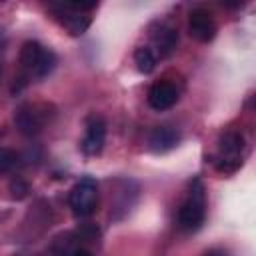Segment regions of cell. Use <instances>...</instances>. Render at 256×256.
Returning a JSON list of instances; mask_svg holds the SVG:
<instances>
[{
	"mask_svg": "<svg viewBox=\"0 0 256 256\" xmlns=\"http://www.w3.org/2000/svg\"><path fill=\"white\" fill-rule=\"evenodd\" d=\"M176 102H178V90L170 82H156L148 90V104L158 112L172 108Z\"/></svg>",
	"mask_w": 256,
	"mask_h": 256,
	"instance_id": "9",
	"label": "cell"
},
{
	"mask_svg": "<svg viewBox=\"0 0 256 256\" xmlns=\"http://www.w3.org/2000/svg\"><path fill=\"white\" fill-rule=\"evenodd\" d=\"M206 220V196H204V186L200 180H194L190 184L188 196L182 202L178 210V224L184 230H198Z\"/></svg>",
	"mask_w": 256,
	"mask_h": 256,
	"instance_id": "2",
	"label": "cell"
},
{
	"mask_svg": "<svg viewBox=\"0 0 256 256\" xmlns=\"http://www.w3.org/2000/svg\"><path fill=\"white\" fill-rule=\"evenodd\" d=\"M204 256H228L224 250H218V248H214V250H208Z\"/></svg>",
	"mask_w": 256,
	"mask_h": 256,
	"instance_id": "15",
	"label": "cell"
},
{
	"mask_svg": "<svg viewBox=\"0 0 256 256\" xmlns=\"http://www.w3.org/2000/svg\"><path fill=\"white\" fill-rule=\"evenodd\" d=\"M96 6V2H60L50 4V10L72 36H82L90 26V16H86L84 12L94 10Z\"/></svg>",
	"mask_w": 256,
	"mask_h": 256,
	"instance_id": "1",
	"label": "cell"
},
{
	"mask_svg": "<svg viewBox=\"0 0 256 256\" xmlns=\"http://www.w3.org/2000/svg\"><path fill=\"white\" fill-rule=\"evenodd\" d=\"M68 204H70V208L76 216H80V218L90 216L96 210V204H98V186H96V182L88 176L82 178L80 182H76L70 190Z\"/></svg>",
	"mask_w": 256,
	"mask_h": 256,
	"instance_id": "4",
	"label": "cell"
},
{
	"mask_svg": "<svg viewBox=\"0 0 256 256\" xmlns=\"http://www.w3.org/2000/svg\"><path fill=\"white\" fill-rule=\"evenodd\" d=\"M10 190H12V196L14 198H24L28 192H30V188H28V184L24 182V180H20V178H16V180H12V184H10Z\"/></svg>",
	"mask_w": 256,
	"mask_h": 256,
	"instance_id": "14",
	"label": "cell"
},
{
	"mask_svg": "<svg viewBox=\"0 0 256 256\" xmlns=\"http://www.w3.org/2000/svg\"><path fill=\"white\" fill-rule=\"evenodd\" d=\"M244 136L240 132H226L220 138V152L216 156V168L220 172H234L242 164Z\"/></svg>",
	"mask_w": 256,
	"mask_h": 256,
	"instance_id": "5",
	"label": "cell"
},
{
	"mask_svg": "<svg viewBox=\"0 0 256 256\" xmlns=\"http://www.w3.org/2000/svg\"><path fill=\"white\" fill-rule=\"evenodd\" d=\"M188 32L198 42H210L216 36V22L212 14L204 8H196L190 12L188 18Z\"/></svg>",
	"mask_w": 256,
	"mask_h": 256,
	"instance_id": "7",
	"label": "cell"
},
{
	"mask_svg": "<svg viewBox=\"0 0 256 256\" xmlns=\"http://www.w3.org/2000/svg\"><path fill=\"white\" fill-rule=\"evenodd\" d=\"M134 64H136L138 72L150 74V72H154V68H156V56H154V52H152L150 48L140 46V48L134 50Z\"/></svg>",
	"mask_w": 256,
	"mask_h": 256,
	"instance_id": "12",
	"label": "cell"
},
{
	"mask_svg": "<svg viewBox=\"0 0 256 256\" xmlns=\"http://www.w3.org/2000/svg\"><path fill=\"white\" fill-rule=\"evenodd\" d=\"M154 44L158 48V54L162 58L170 56L174 50H176V44H178V32L172 28V26H160L156 32H154Z\"/></svg>",
	"mask_w": 256,
	"mask_h": 256,
	"instance_id": "11",
	"label": "cell"
},
{
	"mask_svg": "<svg viewBox=\"0 0 256 256\" xmlns=\"http://www.w3.org/2000/svg\"><path fill=\"white\" fill-rule=\"evenodd\" d=\"M178 142H180V132L172 126H156L148 134V148L156 154L172 150Z\"/></svg>",
	"mask_w": 256,
	"mask_h": 256,
	"instance_id": "10",
	"label": "cell"
},
{
	"mask_svg": "<svg viewBox=\"0 0 256 256\" xmlns=\"http://www.w3.org/2000/svg\"><path fill=\"white\" fill-rule=\"evenodd\" d=\"M16 162V154L10 150V148H4L0 146V174L2 172H8Z\"/></svg>",
	"mask_w": 256,
	"mask_h": 256,
	"instance_id": "13",
	"label": "cell"
},
{
	"mask_svg": "<svg viewBox=\"0 0 256 256\" xmlns=\"http://www.w3.org/2000/svg\"><path fill=\"white\" fill-rule=\"evenodd\" d=\"M106 140V122L100 116H92L86 122V134L80 142V148L86 156H96L102 152Z\"/></svg>",
	"mask_w": 256,
	"mask_h": 256,
	"instance_id": "8",
	"label": "cell"
},
{
	"mask_svg": "<svg viewBox=\"0 0 256 256\" xmlns=\"http://www.w3.org/2000/svg\"><path fill=\"white\" fill-rule=\"evenodd\" d=\"M14 122H16V128L26 134V136H34L38 134L44 124H46V112L44 108L36 106V104H24L16 110L14 114Z\"/></svg>",
	"mask_w": 256,
	"mask_h": 256,
	"instance_id": "6",
	"label": "cell"
},
{
	"mask_svg": "<svg viewBox=\"0 0 256 256\" xmlns=\"http://www.w3.org/2000/svg\"><path fill=\"white\" fill-rule=\"evenodd\" d=\"M20 62L24 70L36 78L48 76L56 66V54L36 40H28L20 48Z\"/></svg>",
	"mask_w": 256,
	"mask_h": 256,
	"instance_id": "3",
	"label": "cell"
}]
</instances>
